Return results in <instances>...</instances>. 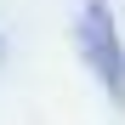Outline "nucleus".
Instances as JSON below:
<instances>
[{
	"mask_svg": "<svg viewBox=\"0 0 125 125\" xmlns=\"http://www.w3.org/2000/svg\"><path fill=\"white\" fill-rule=\"evenodd\" d=\"M80 51H85V62L97 68L102 91L125 108V46H119V29H114L108 0H85V17H80Z\"/></svg>",
	"mask_w": 125,
	"mask_h": 125,
	"instance_id": "f257e3e1",
	"label": "nucleus"
}]
</instances>
